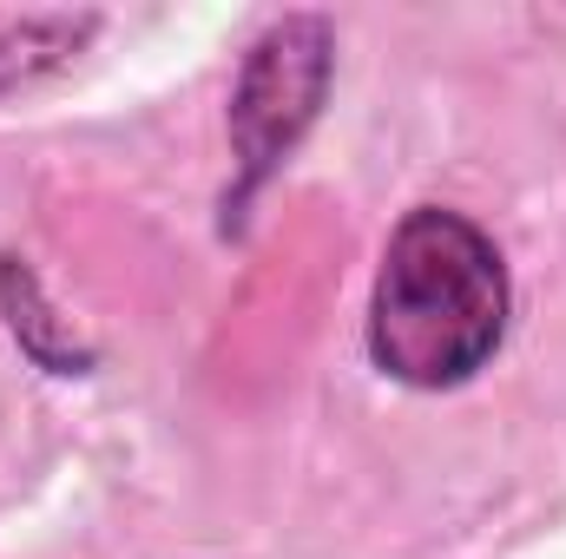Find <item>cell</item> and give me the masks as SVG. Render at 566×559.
<instances>
[{
    "label": "cell",
    "mask_w": 566,
    "mask_h": 559,
    "mask_svg": "<svg viewBox=\"0 0 566 559\" xmlns=\"http://www.w3.org/2000/svg\"><path fill=\"white\" fill-rule=\"evenodd\" d=\"M93 7H46V13H0V99L27 93L53 73H66L93 40H99Z\"/></svg>",
    "instance_id": "obj_4"
},
{
    "label": "cell",
    "mask_w": 566,
    "mask_h": 559,
    "mask_svg": "<svg viewBox=\"0 0 566 559\" xmlns=\"http://www.w3.org/2000/svg\"><path fill=\"white\" fill-rule=\"evenodd\" d=\"M336 86V27L329 13H277L238 66L231 86V191H224V218L238 224L251 211V198L290 165V151L310 139V126L323 119V99Z\"/></svg>",
    "instance_id": "obj_2"
},
{
    "label": "cell",
    "mask_w": 566,
    "mask_h": 559,
    "mask_svg": "<svg viewBox=\"0 0 566 559\" xmlns=\"http://www.w3.org/2000/svg\"><path fill=\"white\" fill-rule=\"evenodd\" d=\"M507 316L514 283L501 244L448 204H416L382 244L363 342L389 382L441 395L474 382L501 356Z\"/></svg>",
    "instance_id": "obj_1"
},
{
    "label": "cell",
    "mask_w": 566,
    "mask_h": 559,
    "mask_svg": "<svg viewBox=\"0 0 566 559\" xmlns=\"http://www.w3.org/2000/svg\"><path fill=\"white\" fill-rule=\"evenodd\" d=\"M0 323H7V336L20 342V356H27L33 369H46V376H93V369H99L93 342L73 336V323L46 303L33 264L13 257V251H0Z\"/></svg>",
    "instance_id": "obj_3"
}]
</instances>
